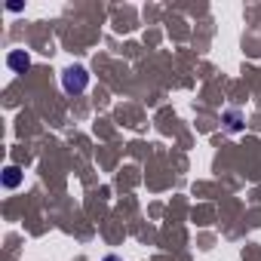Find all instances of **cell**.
<instances>
[{"instance_id":"obj_1","label":"cell","mask_w":261,"mask_h":261,"mask_svg":"<svg viewBox=\"0 0 261 261\" xmlns=\"http://www.w3.org/2000/svg\"><path fill=\"white\" fill-rule=\"evenodd\" d=\"M86 86H89V71H86V68L71 65V68L62 71V89H65L68 95H80Z\"/></svg>"},{"instance_id":"obj_5","label":"cell","mask_w":261,"mask_h":261,"mask_svg":"<svg viewBox=\"0 0 261 261\" xmlns=\"http://www.w3.org/2000/svg\"><path fill=\"white\" fill-rule=\"evenodd\" d=\"M105 261H120V258H117V255H108V258H105Z\"/></svg>"},{"instance_id":"obj_4","label":"cell","mask_w":261,"mask_h":261,"mask_svg":"<svg viewBox=\"0 0 261 261\" xmlns=\"http://www.w3.org/2000/svg\"><path fill=\"white\" fill-rule=\"evenodd\" d=\"M224 123H227L230 133H240V129H243V117H240L237 111H227V114H224Z\"/></svg>"},{"instance_id":"obj_2","label":"cell","mask_w":261,"mask_h":261,"mask_svg":"<svg viewBox=\"0 0 261 261\" xmlns=\"http://www.w3.org/2000/svg\"><path fill=\"white\" fill-rule=\"evenodd\" d=\"M7 65H10L13 71H19V74H25V71L31 68V59H28V53H22V49H13V53L7 56Z\"/></svg>"},{"instance_id":"obj_3","label":"cell","mask_w":261,"mask_h":261,"mask_svg":"<svg viewBox=\"0 0 261 261\" xmlns=\"http://www.w3.org/2000/svg\"><path fill=\"white\" fill-rule=\"evenodd\" d=\"M19 185H22V169H19V166H7V169H4V188L13 191V188H19Z\"/></svg>"}]
</instances>
